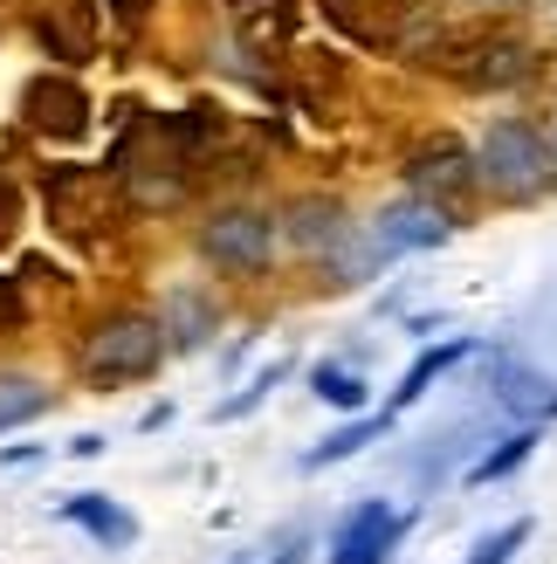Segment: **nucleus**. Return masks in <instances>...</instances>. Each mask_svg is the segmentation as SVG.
Wrapping results in <instances>:
<instances>
[{"instance_id":"1","label":"nucleus","mask_w":557,"mask_h":564,"mask_svg":"<svg viewBox=\"0 0 557 564\" xmlns=\"http://www.w3.org/2000/svg\"><path fill=\"white\" fill-rule=\"evenodd\" d=\"M476 186L495 193V200H544V193L557 186V145H550V131L531 124V118H489L482 138H476Z\"/></svg>"},{"instance_id":"2","label":"nucleus","mask_w":557,"mask_h":564,"mask_svg":"<svg viewBox=\"0 0 557 564\" xmlns=\"http://www.w3.org/2000/svg\"><path fill=\"white\" fill-rule=\"evenodd\" d=\"M165 330H159V310H103V317L76 337V372L90 379L97 392H118V386H145L159 365H165Z\"/></svg>"},{"instance_id":"3","label":"nucleus","mask_w":557,"mask_h":564,"mask_svg":"<svg viewBox=\"0 0 557 564\" xmlns=\"http://www.w3.org/2000/svg\"><path fill=\"white\" fill-rule=\"evenodd\" d=\"M193 256L228 282H262L283 256V214H269L255 200H220L193 228Z\"/></svg>"},{"instance_id":"4","label":"nucleus","mask_w":557,"mask_h":564,"mask_svg":"<svg viewBox=\"0 0 557 564\" xmlns=\"http://www.w3.org/2000/svg\"><path fill=\"white\" fill-rule=\"evenodd\" d=\"M406 530H413V510H393L385 496H365V502H351V510L338 517L324 564H393Z\"/></svg>"},{"instance_id":"5","label":"nucleus","mask_w":557,"mask_h":564,"mask_svg":"<svg viewBox=\"0 0 557 564\" xmlns=\"http://www.w3.org/2000/svg\"><path fill=\"white\" fill-rule=\"evenodd\" d=\"M406 193H421V200L455 214L468 193H476V145H461V138H448V131L421 138L413 159H406Z\"/></svg>"},{"instance_id":"6","label":"nucleus","mask_w":557,"mask_h":564,"mask_svg":"<svg viewBox=\"0 0 557 564\" xmlns=\"http://www.w3.org/2000/svg\"><path fill=\"white\" fill-rule=\"evenodd\" d=\"M21 118L35 124L42 138H63V145H76L83 131H90V90L69 76V69H42L21 83Z\"/></svg>"},{"instance_id":"7","label":"nucleus","mask_w":557,"mask_h":564,"mask_svg":"<svg viewBox=\"0 0 557 564\" xmlns=\"http://www.w3.org/2000/svg\"><path fill=\"white\" fill-rule=\"evenodd\" d=\"M28 35H35V48L55 69H83L97 55V8L90 0H42L28 14Z\"/></svg>"},{"instance_id":"8","label":"nucleus","mask_w":557,"mask_h":564,"mask_svg":"<svg viewBox=\"0 0 557 564\" xmlns=\"http://www.w3.org/2000/svg\"><path fill=\"white\" fill-rule=\"evenodd\" d=\"M461 228V220L448 214V207H434V200H421V193H406V200H393V207H379V220H372V235L393 248V256H427V248H440Z\"/></svg>"},{"instance_id":"9","label":"nucleus","mask_w":557,"mask_h":564,"mask_svg":"<svg viewBox=\"0 0 557 564\" xmlns=\"http://www.w3.org/2000/svg\"><path fill=\"white\" fill-rule=\"evenodd\" d=\"M345 235H351V214L330 200V193H296V200L283 207V241L296 248V256H310V262H324Z\"/></svg>"},{"instance_id":"10","label":"nucleus","mask_w":557,"mask_h":564,"mask_svg":"<svg viewBox=\"0 0 557 564\" xmlns=\"http://www.w3.org/2000/svg\"><path fill=\"white\" fill-rule=\"evenodd\" d=\"M159 330H165L173 351H200L220 330V303L200 290V282H179V290H165V303H159Z\"/></svg>"},{"instance_id":"11","label":"nucleus","mask_w":557,"mask_h":564,"mask_svg":"<svg viewBox=\"0 0 557 564\" xmlns=\"http://www.w3.org/2000/svg\"><path fill=\"white\" fill-rule=\"evenodd\" d=\"M55 517L76 523V530H90L103 551H131V544H138V517L124 510L118 496H103V489H76V496H63V502H55Z\"/></svg>"},{"instance_id":"12","label":"nucleus","mask_w":557,"mask_h":564,"mask_svg":"<svg viewBox=\"0 0 557 564\" xmlns=\"http://www.w3.org/2000/svg\"><path fill=\"white\" fill-rule=\"evenodd\" d=\"M495 406H503L516 427H544V420H557V379L537 372V365H503V372H495Z\"/></svg>"},{"instance_id":"13","label":"nucleus","mask_w":557,"mask_h":564,"mask_svg":"<svg viewBox=\"0 0 557 564\" xmlns=\"http://www.w3.org/2000/svg\"><path fill=\"white\" fill-rule=\"evenodd\" d=\"M461 358H476V337H455V345L421 351V358H413L406 372H400V386H393V400H385V413H393V420H400V413H413V406H421L427 392H434V379H440V372H455Z\"/></svg>"},{"instance_id":"14","label":"nucleus","mask_w":557,"mask_h":564,"mask_svg":"<svg viewBox=\"0 0 557 564\" xmlns=\"http://www.w3.org/2000/svg\"><path fill=\"white\" fill-rule=\"evenodd\" d=\"M385 434H393V413H358L351 427L324 434V441H317L296 468H303V475H324V468H338V462H351V455H365V447H372V441H385Z\"/></svg>"},{"instance_id":"15","label":"nucleus","mask_w":557,"mask_h":564,"mask_svg":"<svg viewBox=\"0 0 557 564\" xmlns=\"http://www.w3.org/2000/svg\"><path fill=\"white\" fill-rule=\"evenodd\" d=\"M310 392L324 406H338V413H372V386H365V372L358 365H345V358H317L310 365Z\"/></svg>"},{"instance_id":"16","label":"nucleus","mask_w":557,"mask_h":564,"mask_svg":"<svg viewBox=\"0 0 557 564\" xmlns=\"http://www.w3.org/2000/svg\"><path fill=\"white\" fill-rule=\"evenodd\" d=\"M537 447H544V427H510V434L495 441V447H489L482 462H468V482H476V489H489V482H503V475H516L523 462L537 455Z\"/></svg>"},{"instance_id":"17","label":"nucleus","mask_w":557,"mask_h":564,"mask_svg":"<svg viewBox=\"0 0 557 564\" xmlns=\"http://www.w3.org/2000/svg\"><path fill=\"white\" fill-rule=\"evenodd\" d=\"M48 413V386L35 372H0V434L28 427V420Z\"/></svg>"},{"instance_id":"18","label":"nucleus","mask_w":557,"mask_h":564,"mask_svg":"<svg viewBox=\"0 0 557 564\" xmlns=\"http://www.w3.org/2000/svg\"><path fill=\"white\" fill-rule=\"evenodd\" d=\"M283 379H290V365H283V358H275V365H262V372L248 379L241 392H228V400L214 406V420H248V413H255V406H262V400H269V392L283 386Z\"/></svg>"},{"instance_id":"19","label":"nucleus","mask_w":557,"mask_h":564,"mask_svg":"<svg viewBox=\"0 0 557 564\" xmlns=\"http://www.w3.org/2000/svg\"><path fill=\"white\" fill-rule=\"evenodd\" d=\"M531 517H516V523H503V530H489V538H476V551H468V564H516V551L531 544Z\"/></svg>"},{"instance_id":"20","label":"nucleus","mask_w":557,"mask_h":564,"mask_svg":"<svg viewBox=\"0 0 557 564\" xmlns=\"http://www.w3.org/2000/svg\"><path fill=\"white\" fill-rule=\"evenodd\" d=\"M145 8H152V0H110V14H118L124 28H138V21H145Z\"/></svg>"},{"instance_id":"21","label":"nucleus","mask_w":557,"mask_h":564,"mask_svg":"<svg viewBox=\"0 0 557 564\" xmlns=\"http://www.w3.org/2000/svg\"><path fill=\"white\" fill-rule=\"evenodd\" d=\"M14 214H21V193H14V186H0V235L14 228Z\"/></svg>"},{"instance_id":"22","label":"nucleus","mask_w":557,"mask_h":564,"mask_svg":"<svg viewBox=\"0 0 557 564\" xmlns=\"http://www.w3.org/2000/svg\"><path fill=\"white\" fill-rule=\"evenodd\" d=\"M69 455H76V462H90V455H103V434H76V441H69Z\"/></svg>"},{"instance_id":"23","label":"nucleus","mask_w":557,"mask_h":564,"mask_svg":"<svg viewBox=\"0 0 557 564\" xmlns=\"http://www.w3.org/2000/svg\"><path fill=\"white\" fill-rule=\"evenodd\" d=\"M489 8H495V0H489Z\"/></svg>"}]
</instances>
